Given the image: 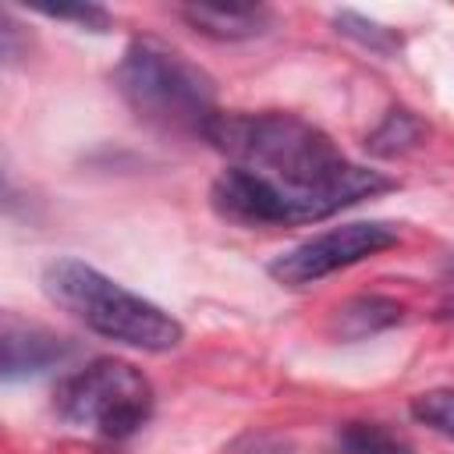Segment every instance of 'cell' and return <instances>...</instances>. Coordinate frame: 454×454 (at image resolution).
<instances>
[{
	"label": "cell",
	"instance_id": "8fae6325",
	"mask_svg": "<svg viewBox=\"0 0 454 454\" xmlns=\"http://www.w3.org/2000/svg\"><path fill=\"white\" fill-rule=\"evenodd\" d=\"M333 25H337L340 35L355 39L358 46H365V50H372V53L390 57V53L401 50V35H397L394 28H387V25L372 21V18H362V14H355V11H340V14L333 18Z\"/></svg>",
	"mask_w": 454,
	"mask_h": 454
},
{
	"label": "cell",
	"instance_id": "277c9868",
	"mask_svg": "<svg viewBox=\"0 0 454 454\" xmlns=\"http://www.w3.org/2000/svg\"><path fill=\"white\" fill-rule=\"evenodd\" d=\"M53 411L74 429L128 440L153 415V383L131 362L96 358L57 383Z\"/></svg>",
	"mask_w": 454,
	"mask_h": 454
},
{
	"label": "cell",
	"instance_id": "4fadbf2b",
	"mask_svg": "<svg viewBox=\"0 0 454 454\" xmlns=\"http://www.w3.org/2000/svg\"><path fill=\"white\" fill-rule=\"evenodd\" d=\"M35 11L46 18H57V21H78L92 32H103L110 25V14L99 4H35Z\"/></svg>",
	"mask_w": 454,
	"mask_h": 454
},
{
	"label": "cell",
	"instance_id": "30bf717a",
	"mask_svg": "<svg viewBox=\"0 0 454 454\" xmlns=\"http://www.w3.org/2000/svg\"><path fill=\"white\" fill-rule=\"evenodd\" d=\"M422 135H426V128H422V121L415 117V114H408V110H390L387 117H383V124L369 135V149L372 153H380V156H397V153H408V149H415L419 142H422Z\"/></svg>",
	"mask_w": 454,
	"mask_h": 454
},
{
	"label": "cell",
	"instance_id": "ba28073f",
	"mask_svg": "<svg viewBox=\"0 0 454 454\" xmlns=\"http://www.w3.org/2000/svg\"><path fill=\"white\" fill-rule=\"evenodd\" d=\"M404 319V309L394 301V298H380V294H365V298H351L337 309V333L344 340H358L365 333H376V330H387L394 323Z\"/></svg>",
	"mask_w": 454,
	"mask_h": 454
},
{
	"label": "cell",
	"instance_id": "7a4b0ae2",
	"mask_svg": "<svg viewBox=\"0 0 454 454\" xmlns=\"http://www.w3.org/2000/svg\"><path fill=\"white\" fill-rule=\"evenodd\" d=\"M114 89L138 121L174 135H206L220 114L213 78L181 50L153 35L124 46L114 67Z\"/></svg>",
	"mask_w": 454,
	"mask_h": 454
},
{
	"label": "cell",
	"instance_id": "6da1fadb",
	"mask_svg": "<svg viewBox=\"0 0 454 454\" xmlns=\"http://www.w3.org/2000/svg\"><path fill=\"white\" fill-rule=\"evenodd\" d=\"M231 167L213 181V209L241 227L312 223L394 188V177L351 163L298 114H216L202 135Z\"/></svg>",
	"mask_w": 454,
	"mask_h": 454
},
{
	"label": "cell",
	"instance_id": "52a82bcc",
	"mask_svg": "<svg viewBox=\"0 0 454 454\" xmlns=\"http://www.w3.org/2000/svg\"><path fill=\"white\" fill-rule=\"evenodd\" d=\"M181 18L209 39L234 43V39L259 35L270 21V11L266 7H241V4H231V7L227 4H188V7H181Z\"/></svg>",
	"mask_w": 454,
	"mask_h": 454
},
{
	"label": "cell",
	"instance_id": "3957f363",
	"mask_svg": "<svg viewBox=\"0 0 454 454\" xmlns=\"http://www.w3.org/2000/svg\"><path fill=\"white\" fill-rule=\"evenodd\" d=\"M43 291L53 305H60L106 340L153 355L174 351L184 340V326L167 309L128 291L82 259H53L43 270Z\"/></svg>",
	"mask_w": 454,
	"mask_h": 454
},
{
	"label": "cell",
	"instance_id": "5b68a950",
	"mask_svg": "<svg viewBox=\"0 0 454 454\" xmlns=\"http://www.w3.org/2000/svg\"><path fill=\"white\" fill-rule=\"evenodd\" d=\"M397 227L387 220H351L340 227H330L323 234H312L309 241L280 252L266 273L284 287H309L344 266H355L362 259L380 255L383 248L397 245Z\"/></svg>",
	"mask_w": 454,
	"mask_h": 454
},
{
	"label": "cell",
	"instance_id": "8992f818",
	"mask_svg": "<svg viewBox=\"0 0 454 454\" xmlns=\"http://www.w3.org/2000/svg\"><path fill=\"white\" fill-rule=\"evenodd\" d=\"M0 344H4V380H21V376L46 372V369L60 365L71 355L64 337L50 333L43 326L21 323L14 316H4Z\"/></svg>",
	"mask_w": 454,
	"mask_h": 454
},
{
	"label": "cell",
	"instance_id": "7c38bea8",
	"mask_svg": "<svg viewBox=\"0 0 454 454\" xmlns=\"http://www.w3.org/2000/svg\"><path fill=\"white\" fill-rule=\"evenodd\" d=\"M411 415H415V422L429 426L433 433L454 440V390L450 387H436V390L419 394L411 401Z\"/></svg>",
	"mask_w": 454,
	"mask_h": 454
},
{
	"label": "cell",
	"instance_id": "9c48e42d",
	"mask_svg": "<svg viewBox=\"0 0 454 454\" xmlns=\"http://www.w3.org/2000/svg\"><path fill=\"white\" fill-rule=\"evenodd\" d=\"M337 450L340 454H415L408 440H401L394 429L380 422H344L337 429Z\"/></svg>",
	"mask_w": 454,
	"mask_h": 454
}]
</instances>
